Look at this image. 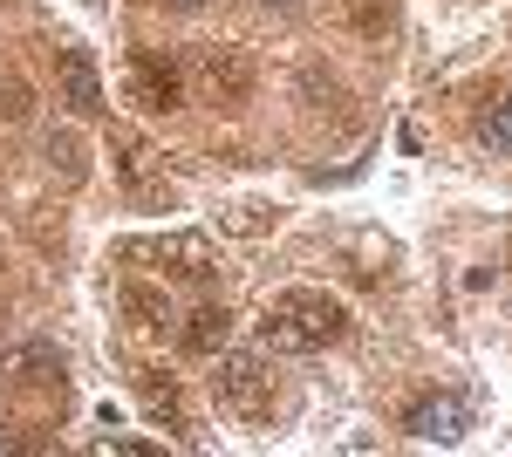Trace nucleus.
Returning a JSON list of instances; mask_svg holds the SVG:
<instances>
[{"mask_svg": "<svg viewBox=\"0 0 512 457\" xmlns=\"http://www.w3.org/2000/svg\"><path fill=\"white\" fill-rule=\"evenodd\" d=\"M233 226L239 232H267V226H274V212H267V205H233Z\"/></svg>", "mask_w": 512, "mask_h": 457, "instance_id": "f3484780", "label": "nucleus"}, {"mask_svg": "<svg viewBox=\"0 0 512 457\" xmlns=\"http://www.w3.org/2000/svg\"><path fill=\"white\" fill-rule=\"evenodd\" d=\"M0 382H7V389H55V396H62V382H69V355L48 342V335L14 342V348H0Z\"/></svg>", "mask_w": 512, "mask_h": 457, "instance_id": "423d86ee", "label": "nucleus"}, {"mask_svg": "<svg viewBox=\"0 0 512 457\" xmlns=\"http://www.w3.org/2000/svg\"><path fill=\"white\" fill-rule=\"evenodd\" d=\"M349 21L362 28V35H390V28H396V7H390V0H349Z\"/></svg>", "mask_w": 512, "mask_h": 457, "instance_id": "2eb2a0df", "label": "nucleus"}, {"mask_svg": "<svg viewBox=\"0 0 512 457\" xmlns=\"http://www.w3.org/2000/svg\"><path fill=\"white\" fill-rule=\"evenodd\" d=\"M0 116H7V123H28V116H35V89H28L21 76L0 82Z\"/></svg>", "mask_w": 512, "mask_h": 457, "instance_id": "dca6fc26", "label": "nucleus"}, {"mask_svg": "<svg viewBox=\"0 0 512 457\" xmlns=\"http://www.w3.org/2000/svg\"><path fill=\"white\" fill-rule=\"evenodd\" d=\"M171 7H205V0H171Z\"/></svg>", "mask_w": 512, "mask_h": 457, "instance_id": "6ab92c4d", "label": "nucleus"}, {"mask_svg": "<svg viewBox=\"0 0 512 457\" xmlns=\"http://www.w3.org/2000/svg\"><path fill=\"white\" fill-rule=\"evenodd\" d=\"M192 76L219 110H246L253 89H260V62L239 41H205V48H192Z\"/></svg>", "mask_w": 512, "mask_h": 457, "instance_id": "7ed1b4c3", "label": "nucleus"}, {"mask_svg": "<svg viewBox=\"0 0 512 457\" xmlns=\"http://www.w3.org/2000/svg\"><path fill=\"white\" fill-rule=\"evenodd\" d=\"M178 342L192 348V355H219V348L233 342V314H226V307H198V314H185Z\"/></svg>", "mask_w": 512, "mask_h": 457, "instance_id": "f8f14e48", "label": "nucleus"}, {"mask_svg": "<svg viewBox=\"0 0 512 457\" xmlns=\"http://www.w3.org/2000/svg\"><path fill=\"white\" fill-rule=\"evenodd\" d=\"M465 423H472V410H465L458 389H437V396H424V403L403 410V430L424 437V444H451V437H465Z\"/></svg>", "mask_w": 512, "mask_h": 457, "instance_id": "6e6552de", "label": "nucleus"}, {"mask_svg": "<svg viewBox=\"0 0 512 457\" xmlns=\"http://www.w3.org/2000/svg\"><path fill=\"white\" fill-rule=\"evenodd\" d=\"M137 396H144V410H151L158 423H171L178 437L192 430V423H185V396H178V382L164 376V369H137Z\"/></svg>", "mask_w": 512, "mask_h": 457, "instance_id": "9d476101", "label": "nucleus"}, {"mask_svg": "<svg viewBox=\"0 0 512 457\" xmlns=\"http://www.w3.org/2000/svg\"><path fill=\"white\" fill-rule=\"evenodd\" d=\"M212 403L239 423H267L274 417V376L260 355H226L219 348V369H212Z\"/></svg>", "mask_w": 512, "mask_h": 457, "instance_id": "20e7f679", "label": "nucleus"}, {"mask_svg": "<svg viewBox=\"0 0 512 457\" xmlns=\"http://www.w3.org/2000/svg\"><path fill=\"white\" fill-rule=\"evenodd\" d=\"M123 96H130L144 116H171L178 103H185V69H178L164 48H137V55H130V82H123Z\"/></svg>", "mask_w": 512, "mask_h": 457, "instance_id": "39448f33", "label": "nucleus"}, {"mask_svg": "<svg viewBox=\"0 0 512 457\" xmlns=\"http://www.w3.org/2000/svg\"><path fill=\"white\" fill-rule=\"evenodd\" d=\"M301 103H308L315 116L349 123V89H342V76H335V69H321V62H308V69H301Z\"/></svg>", "mask_w": 512, "mask_h": 457, "instance_id": "9b49d317", "label": "nucleus"}, {"mask_svg": "<svg viewBox=\"0 0 512 457\" xmlns=\"http://www.w3.org/2000/svg\"><path fill=\"white\" fill-rule=\"evenodd\" d=\"M48 164H55L69 185H82V178H89V151H82L76 130H48Z\"/></svg>", "mask_w": 512, "mask_h": 457, "instance_id": "ddd939ff", "label": "nucleus"}, {"mask_svg": "<svg viewBox=\"0 0 512 457\" xmlns=\"http://www.w3.org/2000/svg\"><path fill=\"white\" fill-rule=\"evenodd\" d=\"M123 314H130L137 328H164V321H171V307H164L158 287H123Z\"/></svg>", "mask_w": 512, "mask_h": 457, "instance_id": "4468645a", "label": "nucleus"}, {"mask_svg": "<svg viewBox=\"0 0 512 457\" xmlns=\"http://www.w3.org/2000/svg\"><path fill=\"white\" fill-rule=\"evenodd\" d=\"M253 328H260V342L274 355H321L328 342L349 335V307L335 294H321V287H287V294H274L260 307Z\"/></svg>", "mask_w": 512, "mask_h": 457, "instance_id": "f257e3e1", "label": "nucleus"}, {"mask_svg": "<svg viewBox=\"0 0 512 457\" xmlns=\"http://www.w3.org/2000/svg\"><path fill=\"white\" fill-rule=\"evenodd\" d=\"M260 7H274V14H294V7H301V0H260Z\"/></svg>", "mask_w": 512, "mask_h": 457, "instance_id": "a211bd4d", "label": "nucleus"}, {"mask_svg": "<svg viewBox=\"0 0 512 457\" xmlns=\"http://www.w3.org/2000/svg\"><path fill=\"white\" fill-rule=\"evenodd\" d=\"M110 151H117V171L130 178V191H137V205H171V191L158 185V151L137 137V130H110Z\"/></svg>", "mask_w": 512, "mask_h": 457, "instance_id": "1a4fd4ad", "label": "nucleus"}, {"mask_svg": "<svg viewBox=\"0 0 512 457\" xmlns=\"http://www.w3.org/2000/svg\"><path fill=\"white\" fill-rule=\"evenodd\" d=\"M55 82H62V103L69 116H103V76H96V62H89V48L82 41H62L55 48Z\"/></svg>", "mask_w": 512, "mask_h": 457, "instance_id": "0eeeda50", "label": "nucleus"}, {"mask_svg": "<svg viewBox=\"0 0 512 457\" xmlns=\"http://www.w3.org/2000/svg\"><path fill=\"white\" fill-rule=\"evenodd\" d=\"M0 7H7V0H0Z\"/></svg>", "mask_w": 512, "mask_h": 457, "instance_id": "aec40b11", "label": "nucleus"}, {"mask_svg": "<svg viewBox=\"0 0 512 457\" xmlns=\"http://www.w3.org/2000/svg\"><path fill=\"white\" fill-rule=\"evenodd\" d=\"M117 260L151 267V273H164V280H192V287H205V280L219 273V246H212L205 232H158V239H123Z\"/></svg>", "mask_w": 512, "mask_h": 457, "instance_id": "f03ea898", "label": "nucleus"}]
</instances>
